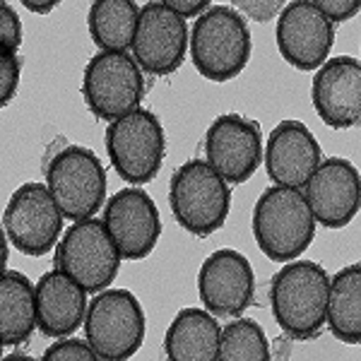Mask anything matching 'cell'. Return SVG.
<instances>
[{"label": "cell", "instance_id": "23", "mask_svg": "<svg viewBox=\"0 0 361 361\" xmlns=\"http://www.w3.org/2000/svg\"><path fill=\"white\" fill-rule=\"evenodd\" d=\"M328 328L345 345H361V265L342 267L330 279Z\"/></svg>", "mask_w": 361, "mask_h": 361}, {"label": "cell", "instance_id": "19", "mask_svg": "<svg viewBox=\"0 0 361 361\" xmlns=\"http://www.w3.org/2000/svg\"><path fill=\"white\" fill-rule=\"evenodd\" d=\"M87 289L63 270H51L37 282L39 330L49 337L73 335L87 318Z\"/></svg>", "mask_w": 361, "mask_h": 361}, {"label": "cell", "instance_id": "16", "mask_svg": "<svg viewBox=\"0 0 361 361\" xmlns=\"http://www.w3.org/2000/svg\"><path fill=\"white\" fill-rule=\"evenodd\" d=\"M304 195L318 224L342 229L361 209V176L357 166L342 157L323 159L306 183Z\"/></svg>", "mask_w": 361, "mask_h": 361}, {"label": "cell", "instance_id": "26", "mask_svg": "<svg viewBox=\"0 0 361 361\" xmlns=\"http://www.w3.org/2000/svg\"><path fill=\"white\" fill-rule=\"evenodd\" d=\"M22 44V22L8 3L0 8V46L3 54H15Z\"/></svg>", "mask_w": 361, "mask_h": 361}, {"label": "cell", "instance_id": "17", "mask_svg": "<svg viewBox=\"0 0 361 361\" xmlns=\"http://www.w3.org/2000/svg\"><path fill=\"white\" fill-rule=\"evenodd\" d=\"M313 109L325 126L335 130L361 121V63L352 56H337L318 68L311 87Z\"/></svg>", "mask_w": 361, "mask_h": 361}, {"label": "cell", "instance_id": "11", "mask_svg": "<svg viewBox=\"0 0 361 361\" xmlns=\"http://www.w3.org/2000/svg\"><path fill=\"white\" fill-rule=\"evenodd\" d=\"M277 49L296 70H318L335 44V22L311 0H292L277 20Z\"/></svg>", "mask_w": 361, "mask_h": 361}, {"label": "cell", "instance_id": "29", "mask_svg": "<svg viewBox=\"0 0 361 361\" xmlns=\"http://www.w3.org/2000/svg\"><path fill=\"white\" fill-rule=\"evenodd\" d=\"M333 22H347L361 10V0H311Z\"/></svg>", "mask_w": 361, "mask_h": 361}, {"label": "cell", "instance_id": "31", "mask_svg": "<svg viewBox=\"0 0 361 361\" xmlns=\"http://www.w3.org/2000/svg\"><path fill=\"white\" fill-rule=\"evenodd\" d=\"M22 5H25L27 10H32V13H37V15H46V13H51V10L56 8L61 0H20Z\"/></svg>", "mask_w": 361, "mask_h": 361}, {"label": "cell", "instance_id": "15", "mask_svg": "<svg viewBox=\"0 0 361 361\" xmlns=\"http://www.w3.org/2000/svg\"><path fill=\"white\" fill-rule=\"evenodd\" d=\"M104 224L111 231L123 260H142L154 250L161 219L154 200L142 188H123L104 207Z\"/></svg>", "mask_w": 361, "mask_h": 361}, {"label": "cell", "instance_id": "14", "mask_svg": "<svg viewBox=\"0 0 361 361\" xmlns=\"http://www.w3.org/2000/svg\"><path fill=\"white\" fill-rule=\"evenodd\" d=\"M197 292L202 306L214 316H241L255 294V275L248 258L234 248L214 250L200 267Z\"/></svg>", "mask_w": 361, "mask_h": 361}, {"label": "cell", "instance_id": "7", "mask_svg": "<svg viewBox=\"0 0 361 361\" xmlns=\"http://www.w3.org/2000/svg\"><path fill=\"white\" fill-rule=\"evenodd\" d=\"M85 335L99 359H130L145 340V311L128 289H104L92 299Z\"/></svg>", "mask_w": 361, "mask_h": 361}, {"label": "cell", "instance_id": "5", "mask_svg": "<svg viewBox=\"0 0 361 361\" xmlns=\"http://www.w3.org/2000/svg\"><path fill=\"white\" fill-rule=\"evenodd\" d=\"M104 145L116 173L130 185L149 183L159 173L166 152L164 128L149 109H135L111 121Z\"/></svg>", "mask_w": 361, "mask_h": 361}, {"label": "cell", "instance_id": "13", "mask_svg": "<svg viewBox=\"0 0 361 361\" xmlns=\"http://www.w3.org/2000/svg\"><path fill=\"white\" fill-rule=\"evenodd\" d=\"M205 154L226 183L248 180L263 161V135L258 123L238 114L217 116L207 128Z\"/></svg>", "mask_w": 361, "mask_h": 361}, {"label": "cell", "instance_id": "10", "mask_svg": "<svg viewBox=\"0 0 361 361\" xmlns=\"http://www.w3.org/2000/svg\"><path fill=\"white\" fill-rule=\"evenodd\" d=\"M3 231L15 250L25 255L39 258L54 250L63 231V212L49 185H20L3 212Z\"/></svg>", "mask_w": 361, "mask_h": 361}, {"label": "cell", "instance_id": "32", "mask_svg": "<svg viewBox=\"0 0 361 361\" xmlns=\"http://www.w3.org/2000/svg\"><path fill=\"white\" fill-rule=\"evenodd\" d=\"M3 3H5V0H3Z\"/></svg>", "mask_w": 361, "mask_h": 361}, {"label": "cell", "instance_id": "21", "mask_svg": "<svg viewBox=\"0 0 361 361\" xmlns=\"http://www.w3.org/2000/svg\"><path fill=\"white\" fill-rule=\"evenodd\" d=\"M37 320V287L17 270L0 279V340L3 347H20L32 337Z\"/></svg>", "mask_w": 361, "mask_h": 361}, {"label": "cell", "instance_id": "3", "mask_svg": "<svg viewBox=\"0 0 361 361\" xmlns=\"http://www.w3.org/2000/svg\"><path fill=\"white\" fill-rule=\"evenodd\" d=\"M250 58V29L241 13L214 5L195 20L190 32V61L202 78L229 82Z\"/></svg>", "mask_w": 361, "mask_h": 361}, {"label": "cell", "instance_id": "9", "mask_svg": "<svg viewBox=\"0 0 361 361\" xmlns=\"http://www.w3.org/2000/svg\"><path fill=\"white\" fill-rule=\"evenodd\" d=\"M82 94L90 111L111 123L140 109L145 94L142 68L126 51H99L85 66Z\"/></svg>", "mask_w": 361, "mask_h": 361}, {"label": "cell", "instance_id": "27", "mask_svg": "<svg viewBox=\"0 0 361 361\" xmlns=\"http://www.w3.org/2000/svg\"><path fill=\"white\" fill-rule=\"evenodd\" d=\"M231 5L253 22H270L284 10V0H231Z\"/></svg>", "mask_w": 361, "mask_h": 361}, {"label": "cell", "instance_id": "25", "mask_svg": "<svg viewBox=\"0 0 361 361\" xmlns=\"http://www.w3.org/2000/svg\"><path fill=\"white\" fill-rule=\"evenodd\" d=\"M99 359L90 342L78 337H63L56 345H51L44 352V361H94Z\"/></svg>", "mask_w": 361, "mask_h": 361}, {"label": "cell", "instance_id": "28", "mask_svg": "<svg viewBox=\"0 0 361 361\" xmlns=\"http://www.w3.org/2000/svg\"><path fill=\"white\" fill-rule=\"evenodd\" d=\"M17 85H20V61L15 54H3L0 58V102L3 106L13 102Z\"/></svg>", "mask_w": 361, "mask_h": 361}, {"label": "cell", "instance_id": "8", "mask_svg": "<svg viewBox=\"0 0 361 361\" xmlns=\"http://www.w3.org/2000/svg\"><path fill=\"white\" fill-rule=\"evenodd\" d=\"M46 185L56 197L63 217L70 222H82L94 217L106 200V171L99 157L87 147L73 145L61 149L49 169Z\"/></svg>", "mask_w": 361, "mask_h": 361}, {"label": "cell", "instance_id": "12", "mask_svg": "<svg viewBox=\"0 0 361 361\" xmlns=\"http://www.w3.org/2000/svg\"><path fill=\"white\" fill-rule=\"evenodd\" d=\"M188 51L185 17L161 3L140 8V22L133 42V58L149 75H171L183 66Z\"/></svg>", "mask_w": 361, "mask_h": 361}, {"label": "cell", "instance_id": "20", "mask_svg": "<svg viewBox=\"0 0 361 361\" xmlns=\"http://www.w3.org/2000/svg\"><path fill=\"white\" fill-rule=\"evenodd\" d=\"M222 328L207 308H183L171 320L164 337V352L173 361L219 359Z\"/></svg>", "mask_w": 361, "mask_h": 361}, {"label": "cell", "instance_id": "30", "mask_svg": "<svg viewBox=\"0 0 361 361\" xmlns=\"http://www.w3.org/2000/svg\"><path fill=\"white\" fill-rule=\"evenodd\" d=\"M169 10L178 13L180 17H200L209 8L212 0H159Z\"/></svg>", "mask_w": 361, "mask_h": 361}, {"label": "cell", "instance_id": "1", "mask_svg": "<svg viewBox=\"0 0 361 361\" xmlns=\"http://www.w3.org/2000/svg\"><path fill=\"white\" fill-rule=\"evenodd\" d=\"M330 277L313 260H289L270 287L272 316L294 340H313L328 323Z\"/></svg>", "mask_w": 361, "mask_h": 361}, {"label": "cell", "instance_id": "2", "mask_svg": "<svg viewBox=\"0 0 361 361\" xmlns=\"http://www.w3.org/2000/svg\"><path fill=\"white\" fill-rule=\"evenodd\" d=\"M253 236L275 263L296 260L316 236V217L301 188L272 185L253 207Z\"/></svg>", "mask_w": 361, "mask_h": 361}, {"label": "cell", "instance_id": "4", "mask_svg": "<svg viewBox=\"0 0 361 361\" xmlns=\"http://www.w3.org/2000/svg\"><path fill=\"white\" fill-rule=\"evenodd\" d=\"M173 219L188 234L209 236L229 217L231 190L229 183L205 159L185 161L176 169L169 185Z\"/></svg>", "mask_w": 361, "mask_h": 361}, {"label": "cell", "instance_id": "6", "mask_svg": "<svg viewBox=\"0 0 361 361\" xmlns=\"http://www.w3.org/2000/svg\"><path fill=\"white\" fill-rule=\"evenodd\" d=\"M121 255L104 219H82L63 234L56 246V267L82 284L90 294L104 292L121 270Z\"/></svg>", "mask_w": 361, "mask_h": 361}, {"label": "cell", "instance_id": "18", "mask_svg": "<svg viewBox=\"0 0 361 361\" xmlns=\"http://www.w3.org/2000/svg\"><path fill=\"white\" fill-rule=\"evenodd\" d=\"M323 161L318 140L301 121H282L265 145V169L275 185L306 188Z\"/></svg>", "mask_w": 361, "mask_h": 361}, {"label": "cell", "instance_id": "22", "mask_svg": "<svg viewBox=\"0 0 361 361\" xmlns=\"http://www.w3.org/2000/svg\"><path fill=\"white\" fill-rule=\"evenodd\" d=\"M140 8L135 0H92L87 29L102 51H126L135 42Z\"/></svg>", "mask_w": 361, "mask_h": 361}, {"label": "cell", "instance_id": "24", "mask_svg": "<svg viewBox=\"0 0 361 361\" xmlns=\"http://www.w3.org/2000/svg\"><path fill=\"white\" fill-rule=\"evenodd\" d=\"M219 359L222 361H265L270 359V342L265 330L250 318H236L222 328L219 340Z\"/></svg>", "mask_w": 361, "mask_h": 361}]
</instances>
